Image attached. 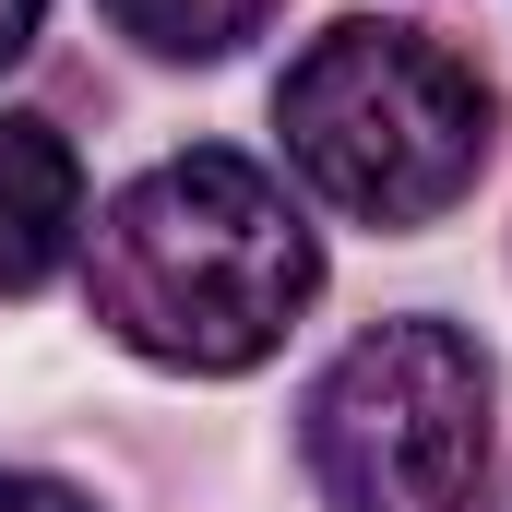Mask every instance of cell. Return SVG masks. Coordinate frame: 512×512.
<instances>
[{"label":"cell","instance_id":"obj_1","mask_svg":"<svg viewBox=\"0 0 512 512\" xmlns=\"http://www.w3.org/2000/svg\"><path fill=\"white\" fill-rule=\"evenodd\" d=\"M84 298L131 358L227 382L322 298V251L251 155H167L84 227Z\"/></svg>","mask_w":512,"mask_h":512},{"label":"cell","instance_id":"obj_2","mask_svg":"<svg viewBox=\"0 0 512 512\" xmlns=\"http://www.w3.org/2000/svg\"><path fill=\"white\" fill-rule=\"evenodd\" d=\"M489 84L465 48H441L429 24H334L286 96H274V131H286V167L358 215V227H429L477 191L489 167Z\"/></svg>","mask_w":512,"mask_h":512},{"label":"cell","instance_id":"obj_3","mask_svg":"<svg viewBox=\"0 0 512 512\" xmlns=\"http://www.w3.org/2000/svg\"><path fill=\"white\" fill-rule=\"evenodd\" d=\"M489 358L453 322H382L310 382V477L334 512H453L489 465Z\"/></svg>","mask_w":512,"mask_h":512},{"label":"cell","instance_id":"obj_4","mask_svg":"<svg viewBox=\"0 0 512 512\" xmlns=\"http://www.w3.org/2000/svg\"><path fill=\"white\" fill-rule=\"evenodd\" d=\"M72 239H84V167H72V143L48 120H24V108H0V298L48 286L72 262Z\"/></svg>","mask_w":512,"mask_h":512},{"label":"cell","instance_id":"obj_5","mask_svg":"<svg viewBox=\"0 0 512 512\" xmlns=\"http://www.w3.org/2000/svg\"><path fill=\"white\" fill-rule=\"evenodd\" d=\"M96 12L155 60H227V48H251L274 24V0H96Z\"/></svg>","mask_w":512,"mask_h":512},{"label":"cell","instance_id":"obj_6","mask_svg":"<svg viewBox=\"0 0 512 512\" xmlns=\"http://www.w3.org/2000/svg\"><path fill=\"white\" fill-rule=\"evenodd\" d=\"M0 512H96V501L60 489V477H12V465H0Z\"/></svg>","mask_w":512,"mask_h":512},{"label":"cell","instance_id":"obj_7","mask_svg":"<svg viewBox=\"0 0 512 512\" xmlns=\"http://www.w3.org/2000/svg\"><path fill=\"white\" fill-rule=\"evenodd\" d=\"M36 24H48V0H0V72L36 48Z\"/></svg>","mask_w":512,"mask_h":512}]
</instances>
